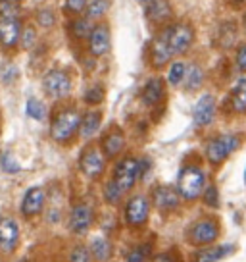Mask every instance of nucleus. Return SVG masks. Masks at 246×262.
Instances as JSON below:
<instances>
[{
	"label": "nucleus",
	"mask_w": 246,
	"mask_h": 262,
	"mask_svg": "<svg viewBox=\"0 0 246 262\" xmlns=\"http://www.w3.org/2000/svg\"><path fill=\"white\" fill-rule=\"evenodd\" d=\"M81 112L75 106H62L50 120V139L58 145H71L79 133Z\"/></svg>",
	"instance_id": "f257e3e1"
},
{
	"label": "nucleus",
	"mask_w": 246,
	"mask_h": 262,
	"mask_svg": "<svg viewBox=\"0 0 246 262\" xmlns=\"http://www.w3.org/2000/svg\"><path fill=\"white\" fill-rule=\"evenodd\" d=\"M206 183H208V178H206L204 168L198 162H187L181 166L175 189L183 203H194L200 199Z\"/></svg>",
	"instance_id": "f03ea898"
},
{
	"label": "nucleus",
	"mask_w": 246,
	"mask_h": 262,
	"mask_svg": "<svg viewBox=\"0 0 246 262\" xmlns=\"http://www.w3.org/2000/svg\"><path fill=\"white\" fill-rule=\"evenodd\" d=\"M222 235V224L215 216H202L187 226L185 229V241L192 247L213 245Z\"/></svg>",
	"instance_id": "7ed1b4c3"
},
{
	"label": "nucleus",
	"mask_w": 246,
	"mask_h": 262,
	"mask_svg": "<svg viewBox=\"0 0 246 262\" xmlns=\"http://www.w3.org/2000/svg\"><path fill=\"white\" fill-rule=\"evenodd\" d=\"M240 135L237 133H222L215 135L204 145V158L212 168H219L227 162L229 158L238 147H240Z\"/></svg>",
	"instance_id": "20e7f679"
},
{
	"label": "nucleus",
	"mask_w": 246,
	"mask_h": 262,
	"mask_svg": "<svg viewBox=\"0 0 246 262\" xmlns=\"http://www.w3.org/2000/svg\"><path fill=\"white\" fill-rule=\"evenodd\" d=\"M77 166H79V172L87 178V180L96 181L100 180L104 172H106L108 160L100 145H94V143H89L87 147H83V150L79 152V160H77Z\"/></svg>",
	"instance_id": "39448f33"
},
{
	"label": "nucleus",
	"mask_w": 246,
	"mask_h": 262,
	"mask_svg": "<svg viewBox=\"0 0 246 262\" xmlns=\"http://www.w3.org/2000/svg\"><path fill=\"white\" fill-rule=\"evenodd\" d=\"M112 180H114L125 193H131V189H135V185L140 181V158L131 156V155L119 158L114 166Z\"/></svg>",
	"instance_id": "423d86ee"
},
{
	"label": "nucleus",
	"mask_w": 246,
	"mask_h": 262,
	"mask_svg": "<svg viewBox=\"0 0 246 262\" xmlns=\"http://www.w3.org/2000/svg\"><path fill=\"white\" fill-rule=\"evenodd\" d=\"M150 208H152L150 199L146 195H142V193H135L123 205V220H125V224L129 228H135V229L142 228V226L148 224Z\"/></svg>",
	"instance_id": "0eeeda50"
},
{
	"label": "nucleus",
	"mask_w": 246,
	"mask_h": 262,
	"mask_svg": "<svg viewBox=\"0 0 246 262\" xmlns=\"http://www.w3.org/2000/svg\"><path fill=\"white\" fill-rule=\"evenodd\" d=\"M94 220H96V212H94V208L89 203H75L69 208V212H67V220H66L67 231L71 235L83 237L94 226Z\"/></svg>",
	"instance_id": "6e6552de"
},
{
	"label": "nucleus",
	"mask_w": 246,
	"mask_h": 262,
	"mask_svg": "<svg viewBox=\"0 0 246 262\" xmlns=\"http://www.w3.org/2000/svg\"><path fill=\"white\" fill-rule=\"evenodd\" d=\"M164 35L171 54H185L194 41V27L187 21H177V24L167 25L164 29Z\"/></svg>",
	"instance_id": "1a4fd4ad"
},
{
	"label": "nucleus",
	"mask_w": 246,
	"mask_h": 262,
	"mask_svg": "<svg viewBox=\"0 0 246 262\" xmlns=\"http://www.w3.org/2000/svg\"><path fill=\"white\" fill-rule=\"evenodd\" d=\"M42 87H44V93L50 98L64 100V98L69 97L73 83H71V75L67 74L66 70L54 68V70H48L46 75L42 77Z\"/></svg>",
	"instance_id": "9d476101"
},
{
	"label": "nucleus",
	"mask_w": 246,
	"mask_h": 262,
	"mask_svg": "<svg viewBox=\"0 0 246 262\" xmlns=\"http://www.w3.org/2000/svg\"><path fill=\"white\" fill-rule=\"evenodd\" d=\"M150 203L152 206L160 210L162 214H169V212H175L177 208L181 206V196L177 193V189L173 187V185H167V183H160L156 187L150 191Z\"/></svg>",
	"instance_id": "9b49d317"
},
{
	"label": "nucleus",
	"mask_w": 246,
	"mask_h": 262,
	"mask_svg": "<svg viewBox=\"0 0 246 262\" xmlns=\"http://www.w3.org/2000/svg\"><path fill=\"white\" fill-rule=\"evenodd\" d=\"M46 205V191L41 185H33L25 191L23 199L19 203V214L25 220H33L39 214H42Z\"/></svg>",
	"instance_id": "f8f14e48"
},
{
	"label": "nucleus",
	"mask_w": 246,
	"mask_h": 262,
	"mask_svg": "<svg viewBox=\"0 0 246 262\" xmlns=\"http://www.w3.org/2000/svg\"><path fill=\"white\" fill-rule=\"evenodd\" d=\"M19 247V226L12 216H0V251L4 254H12Z\"/></svg>",
	"instance_id": "ddd939ff"
},
{
	"label": "nucleus",
	"mask_w": 246,
	"mask_h": 262,
	"mask_svg": "<svg viewBox=\"0 0 246 262\" xmlns=\"http://www.w3.org/2000/svg\"><path fill=\"white\" fill-rule=\"evenodd\" d=\"M112 49V35L108 24H96L92 25V31L89 35V50L92 56H106Z\"/></svg>",
	"instance_id": "4468645a"
},
{
	"label": "nucleus",
	"mask_w": 246,
	"mask_h": 262,
	"mask_svg": "<svg viewBox=\"0 0 246 262\" xmlns=\"http://www.w3.org/2000/svg\"><path fill=\"white\" fill-rule=\"evenodd\" d=\"M215 98L213 95L210 93H206L202 97L196 100V104L192 108V122L196 127H208V125H212L213 120H215Z\"/></svg>",
	"instance_id": "2eb2a0df"
},
{
	"label": "nucleus",
	"mask_w": 246,
	"mask_h": 262,
	"mask_svg": "<svg viewBox=\"0 0 246 262\" xmlns=\"http://www.w3.org/2000/svg\"><path fill=\"white\" fill-rule=\"evenodd\" d=\"M21 37V21L17 17L0 19V47L4 50H14Z\"/></svg>",
	"instance_id": "dca6fc26"
},
{
	"label": "nucleus",
	"mask_w": 246,
	"mask_h": 262,
	"mask_svg": "<svg viewBox=\"0 0 246 262\" xmlns=\"http://www.w3.org/2000/svg\"><path fill=\"white\" fill-rule=\"evenodd\" d=\"M99 145L102 148L104 156H106V160H115L125 150V133L119 127H112L102 137V141H100Z\"/></svg>",
	"instance_id": "f3484780"
},
{
	"label": "nucleus",
	"mask_w": 246,
	"mask_h": 262,
	"mask_svg": "<svg viewBox=\"0 0 246 262\" xmlns=\"http://www.w3.org/2000/svg\"><path fill=\"white\" fill-rule=\"evenodd\" d=\"M165 95V83L162 77H152V79H148L144 83V87L140 91V100H142V104L148 108L156 106L162 102V98Z\"/></svg>",
	"instance_id": "a211bd4d"
},
{
	"label": "nucleus",
	"mask_w": 246,
	"mask_h": 262,
	"mask_svg": "<svg viewBox=\"0 0 246 262\" xmlns=\"http://www.w3.org/2000/svg\"><path fill=\"white\" fill-rule=\"evenodd\" d=\"M233 253V245H206L198 247L194 254H190L189 262H219L227 254Z\"/></svg>",
	"instance_id": "6ab92c4d"
},
{
	"label": "nucleus",
	"mask_w": 246,
	"mask_h": 262,
	"mask_svg": "<svg viewBox=\"0 0 246 262\" xmlns=\"http://www.w3.org/2000/svg\"><path fill=\"white\" fill-rule=\"evenodd\" d=\"M171 56H173L171 50L167 47L165 35H164V31H162L160 35L154 37V41L150 45V64H152V68L160 70V68H164V66L171 60Z\"/></svg>",
	"instance_id": "aec40b11"
},
{
	"label": "nucleus",
	"mask_w": 246,
	"mask_h": 262,
	"mask_svg": "<svg viewBox=\"0 0 246 262\" xmlns=\"http://www.w3.org/2000/svg\"><path fill=\"white\" fill-rule=\"evenodd\" d=\"M102 123V112L100 110H89L81 116V123H79V133L77 137L83 141H89L96 135Z\"/></svg>",
	"instance_id": "412c9836"
},
{
	"label": "nucleus",
	"mask_w": 246,
	"mask_h": 262,
	"mask_svg": "<svg viewBox=\"0 0 246 262\" xmlns=\"http://www.w3.org/2000/svg\"><path fill=\"white\" fill-rule=\"evenodd\" d=\"M237 35H238V25L233 19H227L219 25L217 35H215V42L217 47L223 50H229L237 45Z\"/></svg>",
	"instance_id": "4be33fe9"
},
{
	"label": "nucleus",
	"mask_w": 246,
	"mask_h": 262,
	"mask_svg": "<svg viewBox=\"0 0 246 262\" xmlns=\"http://www.w3.org/2000/svg\"><path fill=\"white\" fill-rule=\"evenodd\" d=\"M171 6L167 0H150L146 2V17L152 24H165L171 17Z\"/></svg>",
	"instance_id": "5701e85b"
},
{
	"label": "nucleus",
	"mask_w": 246,
	"mask_h": 262,
	"mask_svg": "<svg viewBox=\"0 0 246 262\" xmlns=\"http://www.w3.org/2000/svg\"><path fill=\"white\" fill-rule=\"evenodd\" d=\"M229 108L233 114H246V77L233 85L229 93Z\"/></svg>",
	"instance_id": "b1692460"
},
{
	"label": "nucleus",
	"mask_w": 246,
	"mask_h": 262,
	"mask_svg": "<svg viewBox=\"0 0 246 262\" xmlns=\"http://www.w3.org/2000/svg\"><path fill=\"white\" fill-rule=\"evenodd\" d=\"M89 249L92 254V262H108L114 253V247L106 237H96L89 245Z\"/></svg>",
	"instance_id": "393cba45"
},
{
	"label": "nucleus",
	"mask_w": 246,
	"mask_h": 262,
	"mask_svg": "<svg viewBox=\"0 0 246 262\" xmlns=\"http://www.w3.org/2000/svg\"><path fill=\"white\" fill-rule=\"evenodd\" d=\"M183 85L187 91H198L204 85V70L198 64H190L187 68V74L183 79Z\"/></svg>",
	"instance_id": "a878e982"
},
{
	"label": "nucleus",
	"mask_w": 246,
	"mask_h": 262,
	"mask_svg": "<svg viewBox=\"0 0 246 262\" xmlns=\"http://www.w3.org/2000/svg\"><path fill=\"white\" fill-rule=\"evenodd\" d=\"M125 191H123L114 180H108L104 183V187H102V196H104V201H106V205L110 206H117L121 205V201L125 199Z\"/></svg>",
	"instance_id": "bb28decb"
},
{
	"label": "nucleus",
	"mask_w": 246,
	"mask_h": 262,
	"mask_svg": "<svg viewBox=\"0 0 246 262\" xmlns=\"http://www.w3.org/2000/svg\"><path fill=\"white\" fill-rule=\"evenodd\" d=\"M69 29H71V35L75 39L85 41V39H89L90 31H92V21H90V17H75L69 25Z\"/></svg>",
	"instance_id": "cd10ccee"
},
{
	"label": "nucleus",
	"mask_w": 246,
	"mask_h": 262,
	"mask_svg": "<svg viewBox=\"0 0 246 262\" xmlns=\"http://www.w3.org/2000/svg\"><path fill=\"white\" fill-rule=\"evenodd\" d=\"M110 4H112V0H90V2H87V17H90V19L104 17L110 10Z\"/></svg>",
	"instance_id": "c85d7f7f"
},
{
	"label": "nucleus",
	"mask_w": 246,
	"mask_h": 262,
	"mask_svg": "<svg viewBox=\"0 0 246 262\" xmlns=\"http://www.w3.org/2000/svg\"><path fill=\"white\" fill-rule=\"evenodd\" d=\"M25 112H27L29 118H33V120H37V122H42V120L46 118V106L42 104V100H39V98H35V97L27 98Z\"/></svg>",
	"instance_id": "c756f323"
},
{
	"label": "nucleus",
	"mask_w": 246,
	"mask_h": 262,
	"mask_svg": "<svg viewBox=\"0 0 246 262\" xmlns=\"http://www.w3.org/2000/svg\"><path fill=\"white\" fill-rule=\"evenodd\" d=\"M185 74H187V64H185V62H181V60H177V62H173V64L169 66L167 81L171 83L173 87H179V85H183Z\"/></svg>",
	"instance_id": "7c9ffc66"
},
{
	"label": "nucleus",
	"mask_w": 246,
	"mask_h": 262,
	"mask_svg": "<svg viewBox=\"0 0 246 262\" xmlns=\"http://www.w3.org/2000/svg\"><path fill=\"white\" fill-rule=\"evenodd\" d=\"M200 199L208 208H219V189H217V185L215 183H206Z\"/></svg>",
	"instance_id": "2f4dec72"
},
{
	"label": "nucleus",
	"mask_w": 246,
	"mask_h": 262,
	"mask_svg": "<svg viewBox=\"0 0 246 262\" xmlns=\"http://www.w3.org/2000/svg\"><path fill=\"white\" fill-rule=\"evenodd\" d=\"M21 6L17 0H0V17H19Z\"/></svg>",
	"instance_id": "473e14b6"
},
{
	"label": "nucleus",
	"mask_w": 246,
	"mask_h": 262,
	"mask_svg": "<svg viewBox=\"0 0 246 262\" xmlns=\"http://www.w3.org/2000/svg\"><path fill=\"white\" fill-rule=\"evenodd\" d=\"M69 262H92V254H90V249L87 245H75L71 251H69Z\"/></svg>",
	"instance_id": "72a5a7b5"
},
{
	"label": "nucleus",
	"mask_w": 246,
	"mask_h": 262,
	"mask_svg": "<svg viewBox=\"0 0 246 262\" xmlns=\"http://www.w3.org/2000/svg\"><path fill=\"white\" fill-rule=\"evenodd\" d=\"M83 100H85L89 106H96V104H100V102L104 100V87L94 85V87L87 89L85 91V95H83Z\"/></svg>",
	"instance_id": "f704fd0d"
},
{
	"label": "nucleus",
	"mask_w": 246,
	"mask_h": 262,
	"mask_svg": "<svg viewBox=\"0 0 246 262\" xmlns=\"http://www.w3.org/2000/svg\"><path fill=\"white\" fill-rule=\"evenodd\" d=\"M150 262H183V258H181V253L177 249H167V251L154 254Z\"/></svg>",
	"instance_id": "c9c22d12"
},
{
	"label": "nucleus",
	"mask_w": 246,
	"mask_h": 262,
	"mask_svg": "<svg viewBox=\"0 0 246 262\" xmlns=\"http://www.w3.org/2000/svg\"><path fill=\"white\" fill-rule=\"evenodd\" d=\"M0 168H2L6 173H17L19 170H21L12 152H4V155L0 156Z\"/></svg>",
	"instance_id": "e433bc0d"
},
{
	"label": "nucleus",
	"mask_w": 246,
	"mask_h": 262,
	"mask_svg": "<svg viewBox=\"0 0 246 262\" xmlns=\"http://www.w3.org/2000/svg\"><path fill=\"white\" fill-rule=\"evenodd\" d=\"M19 41H21V47H23V49H31L35 42H37V31H35L33 25H25L23 29H21Z\"/></svg>",
	"instance_id": "4c0bfd02"
},
{
	"label": "nucleus",
	"mask_w": 246,
	"mask_h": 262,
	"mask_svg": "<svg viewBox=\"0 0 246 262\" xmlns=\"http://www.w3.org/2000/svg\"><path fill=\"white\" fill-rule=\"evenodd\" d=\"M87 2L89 0H64V10H66V14H81L83 10L87 8Z\"/></svg>",
	"instance_id": "58836bf2"
},
{
	"label": "nucleus",
	"mask_w": 246,
	"mask_h": 262,
	"mask_svg": "<svg viewBox=\"0 0 246 262\" xmlns=\"http://www.w3.org/2000/svg\"><path fill=\"white\" fill-rule=\"evenodd\" d=\"M37 21H39V25H42V27H52L54 21H56V16H54L52 10H39V12H37Z\"/></svg>",
	"instance_id": "ea45409f"
},
{
	"label": "nucleus",
	"mask_w": 246,
	"mask_h": 262,
	"mask_svg": "<svg viewBox=\"0 0 246 262\" xmlns=\"http://www.w3.org/2000/svg\"><path fill=\"white\" fill-rule=\"evenodd\" d=\"M235 64H237V70L246 74V42L238 45L237 47V54H235Z\"/></svg>",
	"instance_id": "a19ab883"
},
{
	"label": "nucleus",
	"mask_w": 246,
	"mask_h": 262,
	"mask_svg": "<svg viewBox=\"0 0 246 262\" xmlns=\"http://www.w3.org/2000/svg\"><path fill=\"white\" fill-rule=\"evenodd\" d=\"M125 262H146V253L140 247H135L131 253L127 254V260Z\"/></svg>",
	"instance_id": "79ce46f5"
},
{
	"label": "nucleus",
	"mask_w": 246,
	"mask_h": 262,
	"mask_svg": "<svg viewBox=\"0 0 246 262\" xmlns=\"http://www.w3.org/2000/svg\"><path fill=\"white\" fill-rule=\"evenodd\" d=\"M0 75H2V81H4V83H12L17 77V70L12 64H8L4 70H2V74H0Z\"/></svg>",
	"instance_id": "37998d69"
},
{
	"label": "nucleus",
	"mask_w": 246,
	"mask_h": 262,
	"mask_svg": "<svg viewBox=\"0 0 246 262\" xmlns=\"http://www.w3.org/2000/svg\"><path fill=\"white\" fill-rule=\"evenodd\" d=\"M242 4H244V0H231V6L233 8H240Z\"/></svg>",
	"instance_id": "c03bdc74"
},
{
	"label": "nucleus",
	"mask_w": 246,
	"mask_h": 262,
	"mask_svg": "<svg viewBox=\"0 0 246 262\" xmlns=\"http://www.w3.org/2000/svg\"><path fill=\"white\" fill-rule=\"evenodd\" d=\"M137 2H140V4H146V2H150V0H137Z\"/></svg>",
	"instance_id": "a18cd8bd"
},
{
	"label": "nucleus",
	"mask_w": 246,
	"mask_h": 262,
	"mask_svg": "<svg viewBox=\"0 0 246 262\" xmlns=\"http://www.w3.org/2000/svg\"><path fill=\"white\" fill-rule=\"evenodd\" d=\"M17 262H29V260H27V258H19Z\"/></svg>",
	"instance_id": "49530a36"
},
{
	"label": "nucleus",
	"mask_w": 246,
	"mask_h": 262,
	"mask_svg": "<svg viewBox=\"0 0 246 262\" xmlns=\"http://www.w3.org/2000/svg\"><path fill=\"white\" fill-rule=\"evenodd\" d=\"M244 183H246V170H244Z\"/></svg>",
	"instance_id": "de8ad7c7"
},
{
	"label": "nucleus",
	"mask_w": 246,
	"mask_h": 262,
	"mask_svg": "<svg viewBox=\"0 0 246 262\" xmlns=\"http://www.w3.org/2000/svg\"><path fill=\"white\" fill-rule=\"evenodd\" d=\"M244 27H246V17H244Z\"/></svg>",
	"instance_id": "09e8293b"
}]
</instances>
